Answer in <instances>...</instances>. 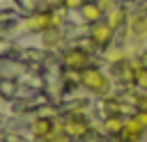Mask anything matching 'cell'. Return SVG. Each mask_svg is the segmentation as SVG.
Wrapping results in <instances>:
<instances>
[{"label": "cell", "instance_id": "obj_1", "mask_svg": "<svg viewBox=\"0 0 147 142\" xmlns=\"http://www.w3.org/2000/svg\"><path fill=\"white\" fill-rule=\"evenodd\" d=\"M80 85L85 89H90L92 94H99V96H108L110 87H113L110 78L106 73H101L99 69H94V66H87V69L80 71Z\"/></svg>", "mask_w": 147, "mask_h": 142}, {"label": "cell", "instance_id": "obj_2", "mask_svg": "<svg viewBox=\"0 0 147 142\" xmlns=\"http://www.w3.org/2000/svg\"><path fill=\"white\" fill-rule=\"evenodd\" d=\"M115 32H117V30H115L106 18H101V21L92 23L90 30H87V34H90V44H92L94 48H99V50H106V48L113 44Z\"/></svg>", "mask_w": 147, "mask_h": 142}, {"label": "cell", "instance_id": "obj_3", "mask_svg": "<svg viewBox=\"0 0 147 142\" xmlns=\"http://www.w3.org/2000/svg\"><path fill=\"white\" fill-rule=\"evenodd\" d=\"M62 64H64V69L80 73L83 69L90 66V50L83 46H71L62 53Z\"/></svg>", "mask_w": 147, "mask_h": 142}, {"label": "cell", "instance_id": "obj_4", "mask_svg": "<svg viewBox=\"0 0 147 142\" xmlns=\"http://www.w3.org/2000/svg\"><path fill=\"white\" fill-rule=\"evenodd\" d=\"M53 25V9L51 7H46V9H39V11H34V14H30L25 21H23V30L25 32H44V30H48Z\"/></svg>", "mask_w": 147, "mask_h": 142}, {"label": "cell", "instance_id": "obj_5", "mask_svg": "<svg viewBox=\"0 0 147 142\" xmlns=\"http://www.w3.org/2000/svg\"><path fill=\"white\" fill-rule=\"evenodd\" d=\"M145 126L136 119V115L133 117H129V119H124V128H122V133L117 135V142H140L142 140V135H145Z\"/></svg>", "mask_w": 147, "mask_h": 142}, {"label": "cell", "instance_id": "obj_6", "mask_svg": "<svg viewBox=\"0 0 147 142\" xmlns=\"http://www.w3.org/2000/svg\"><path fill=\"white\" fill-rule=\"evenodd\" d=\"M126 30H129V37L131 39H145L147 37V14L145 11H136L129 16L126 21Z\"/></svg>", "mask_w": 147, "mask_h": 142}, {"label": "cell", "instance_id": "obj_7", "mask_svg": "<svg viewBox=\"0 0 147 142\" xmlns=\"http://www.w3.org/2000/svg\"><path fill=\"white\" fill-rule=\"evenodd\" d=\"M87 119L85 117H80V115H71L67 121H64V126H62V133L67 135V137H83L85 133H87Z\"/></svg>", "mask_w": 147, "mask_h": 142}, {"label": "cell", "instance_id": "obj_8", "mask_svg": "<svg viewBox=\"0 0 147 142\" xmlns=\"http://www.w3.org/2000/svg\"><path fill=\"white\" fill-rule=\"evenodd\" d=\"M32 137H53L55 135V121L51 117H37L30 124Z\"/></svg>", "mask_w": 147, "mask_h": 142}, {"label": "cell", "instance_id": "obj_9", "mask_svg": "<svg viewBox=\"0 0 147 142\" xmlns=\"http://www.w3.org/2000/svg\"><path fill=\"white\" fill-rule=\"evenodd\" d=\"M78 16H80V21H83V23L92 25V23L101 21L106 14H103V11H101V7L96 5V0H85V5L78 9Z\"/></svg>", "mask_w": 147, "mask_h": 142}, {"label": "cell", "instance_id": "obj_10", "mask_svg": "<svg viewBox=\"0 0 147 142\" xmlns=\"http://www.w3.org/2000/svg\"><path fill=\"white\" fill-rule=\"evenodd\" d=\"M129 16H131V14H129V9H126L124 5H115V7H113V9L103 16V18H106V21H108L115 30H119V27H124V25H126Z\"/></svg>", "mask_w": 147, "mask_h": 142}, {"label": "cell", "instance_id": "obj_11", "mask_svg": "<svg viewBox=\"0 0 147 142\" xmlns=\"http://www.w3.org/2000/svg\"><path fill=\"white\" fill-rule=\"evenodd\" d=\"M122 128H124V117H122V115H108V117L103 119V131H106V135L117 137V135L122 133Z\"/></svg>", "mask_w": 147, "mask_h": 142}, {"label": "cell", "instance_id": "obj_12", "mask_svg": "<svg viewBox=\"0 0 147 142\" xmlns=\"http://www.w3.org/2000/svg\"><path fill=\"white\" fill-rule=\"evenodd\" d=\"M62 27H48V30H44L41 32V44L46 46V48H55V46H60L62 44Z\"/></svg>", "mask_w": 147, "mask_h": 142}, {"label": "cell", "instance_id": "obj_13", "mask_svg": "<svg viewBox=\"0 0 147 142\" xmlns=\"http://www.w3.org/2000/svg\"><path fill=\"white\" fill-rule=\"evenodd\" d=\"M67 11L69 9H64V7H55L53 9V27H62L67 23Z\"/></svg>", "mask_w": 147, "mask_h": 142}, {"label": "cell", "instance_id": "obj_14", "mask_svg": "<svg viewBox=\"0 0 147 142\" xmlns=\"http://www.w3.org/2000/svg\"><path fill=\"white\" fill-rule=\"evenodd\" d=\"M133 85L138 87V89H142V92H147V69H138L136 71V78H133Z\"/></svg>", "mask_w": 147, "mask_h": 142}, {"label": "cell", "instance_id": "obj_15", "mask_svg": "<svg viewBox=\"0 0 147 142\" xmlns=\"http://www.w3.org/2000/svg\"><path fill=\"white\" fill-rule=\"evenodd\" d=\"M124 60H126L124 48H115V50L108 53V62H113V64H119V62H124Z\"/></svg>", "mask_w": 147, "mask_h": 142}, {"label": "cell", "instance_id": "obj_16", "mask_svg": "<svg viewBox=\"0 0 147 142\" xmlns=\"http://www.w3.org/2000/svg\"><path fill=\"white\" fill-rule=\"evenodd\" d=\"M83 5H85V0H62V7L69 11H78Z\"/></svg>", "mask_w": 147, "mask_h": 142}, {"label": "cell", "instance_id": "obj_17", "mask_svg": "<svg viewBox=\"0 0 147 142\" xmlns=\"http://www.w3.org/2000/svg\"><path fill=\"white\" fill-rule=\"evenodd\" d=\"M96 5L101 7V11H103V14H108V11L117 5V0H96Z\"/></svg>", "mask_w": 147, "mask_h": 142}, {"label": "cell", "instance_id": "obj_18", "mask_svg": "<svg viewBox=\"0 0 147 142\" xmlns=\"http://www.w3.org/2000/svg\"><path fill=\"white\" fill-rule=\"evenodd\" d=\"M136 108H138V110H142V112H147V92L136 96Z\"/></svg>", "mask_w": 147, "mask_h": 142}, {"label": "cell", "instance_id": "obj_19", "mask_svg": "<svg viewBox=\"0 0 147 142\" xmlns=\"http://www.w3.org/2000/svg\"><path fill=\"white\" fill-rule=\"evenodd\" d=\"M138 64H140L142 69H147V50H142V53L138 55Z\"/></svg>", "mask_w": 147, "mask_h": 142}, {"label": "cell", "instance_id": "obj_20", "mask_svg": "<svg viewBox=\"0 0 147 142\" xmlns=\"http://www.w3.org/2000/svg\"><path fill=\"white\" fill-rule=\"evenodd\" d=\"M51 142H69V137L62 133V135H53V137H51Z\"/></svg>", "mask_w": 147, "mask_h": 142}, {"label": "cell", "instance_id": "obj_21", "mask_svg": "<svg viewBox=\"0 0 147 142\" xmlns=\"http://www.w3.org/2000/svg\"><path fill=\"white\" fill-rule=\"evenodd\" d=\"M34 142H51V137H34Z\"/></svg>", "mask_w": 147, "mask_h": 142}, {"label": "cell", "instance_id": "obj_22", "mask_svg": "<svg viewBox=\"0 0 147 142\" xmlns=\"http://www.w3.org/2000/svg\"><path fill=\"white\" fill-rule=\"evenodd\" d=\"M140 11H145V14H147V0L142 2V9H140Z\"/></svg>", "mask_w": 147, "mask_h": 142}, {"label": "cell", "instance_id": "obj_23", "mask_svg": "<svg viewBox=\"0 0 147 142\" xmlns=\"http://www.w3.org/2000/svg\"><path fill=\"white\" fill-rule=\"evenodd\" d=\"M122 2H136V0H122Z\"/></svg>", "mask_w": 147, "mask_h": 142}]
</instances>
